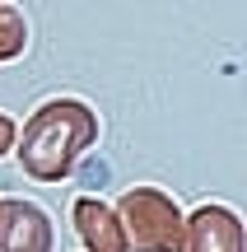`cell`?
Here are the masks:
<instances>
[{
  "label": "cell",
  "instance_id": "6da1fadb",
  "mask_svg": "<svg viewBox=\"0 0 247 252\" xmlns=\"http://www.w3.org/2000/svg\"><path fill=\"white\" fill-rule=\"evenodd\" d=\"M93 140H98V112L84 98L61 94L33 108V117L14 135V154L33 182H65Z\"/></svg>",
  "mask_w": 247,
  "mask_h": 252
},
{
  "label": "cell",
  "instance_id": "52a82bcc",
  "mask_svg": "<svg viewBox=\"0 0 247 252\" xmlns=\"http://www.w3.org/2000/svg\"><path fill=\"white\" fill-rule=\"evenodd\" d=\"M14 135H19V126H14V122H9V117H5V112H0V159H5V154H9V150H14Z\"/></svg>",
  "mask_w": 247,
  "mask_h": 252
},
{
  "label": "cell",
  "instance_id": "277c9868",
  "mask_svg": "<svg viewBox=\"0 0 247 252\" xmlns=\"http://www.w3.org/2000/svg\"><path fill=\"white\" fill-rule=\"evenodd\" d=\"M187 248L192 252H243V220L233 206L205 201L187 215Z\"/></svg>",
  "mask_w": 247,
  "mask_h": 252
},
{
  "label": "cell",
  "instance_id": "8992f818",
  "mask_svg": "<svg viewBox=\"0 0 247 252\" xmlns=\"http://www.w3.org/2000/svg\"><path fill=\"white\" fill-rule=\"evenodd\" d=\"M28 52V19L14 5H0V65Z\"/></svg>",
  "mask_w": 247,
  "mask_h": 252
},
{
  "label": "cell",
  "instance_id": "3957f363",
  "mask_svg": "<svg viewBox=\"0 0 247 252\" xmlns=\"http://www.w3.org/2000/svg\"><path fill=\"white\" fill-rule=\"evenodd\" d=\"M0 252H52V220L24 196L0 201Z\"/></svg>",
  "mask_w": 247,
  "mask_h": 252
},
{
  "label": "cell",
  "instance_id": "7a4b0ae2",
  "mask_svg": "<svg viewBox=\"0 0 247 252\" xmlns=\"http://www.w3.org/2000/svg\"><path fill=\"white\" fill-rule=\"evenodd\" d=\"M121 234L131 252H187V215L159 187H131L117 206Z\"/></svg>",
  "mask_w": 247,
  "mask_h": 252
},
{
  "label": "cell",
  "instance_id": "5b68a950",
  "mask_svg": "<svg viewBox=\"0 0 247 252\" xmlns=\"http://www.w3.org/2000/svg\"><path fill=\"white\" fill-rule=\"evenodd\" d=\"M70 220H75V234H80L84 252H131L126 248V234H121V220L108 201L98 196H80L70 206Z\"/></svg>",
  "mask_w": 247,
  "mask_h": 252
}]
</instances>
